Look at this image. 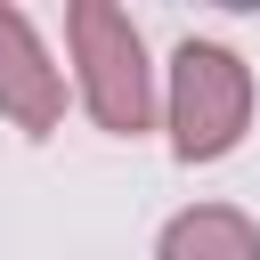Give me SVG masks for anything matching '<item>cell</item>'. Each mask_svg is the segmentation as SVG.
Masks as SVG:
<instances>
[{"label": "cell", "mask_w": 260, "mask_h": 260, "mask_svg": "<svg viewBox=\"0 0 260 260\" xmlns=\"http://www.w3.org/2000/svg\"><path fill=\"white\" fill-rule=\"evenodd\" d=\"M65 49H73L81 106H89V122H98L106 138H138V130H154L162 89H154L146 32L130 24V8H114V0H73V8H65Z\"/></svg>", "instance_id": "obj_1"}, {"label": "cell", "mask_w": 260, "mask_h": 260, "mask_svg": "<svg viewBox=\"0 0 260 260\" xmlns=\"http://www.w3.org/2000/svg\"><path fill=\"white\" fill-rule=\"evenodd\" d=\"M162 73H171V81H162L171 154H179V162H219V154H236L244 130H252V106H260L252 65H244L228 41H195V32H187Z\"/></svg>", "instance_id": "obj_2"}, {"label": "cell", "mask_w": 260, "mask_h": 260, "mask_svg": "<svg viewBox=\"0 0 260 260\" xmlns=\"http://www.w3.org/2000/svg\"><path fill=\"white\" fill-rule=\"evenodd\" d=\"M0 122H16L24 138H49L65 122V65L32 32V16L8 0H0Z\"/></svg>", "instance_id": "obj_3"}, {"label": "cell", "mask_w": 260, "mask_h": 260, "mask_svg": "<svg viewBox=\"0 0 260 260\" xmlns=\"http://www.w3.org/2000/svg\"><path fill=\"white\" fill-rule=\"evenodd\" d=\"M154 260H260V228L236 203H187L162 219Z\"/></svg>", "instance_id": "obj_4"}]
</instances>
